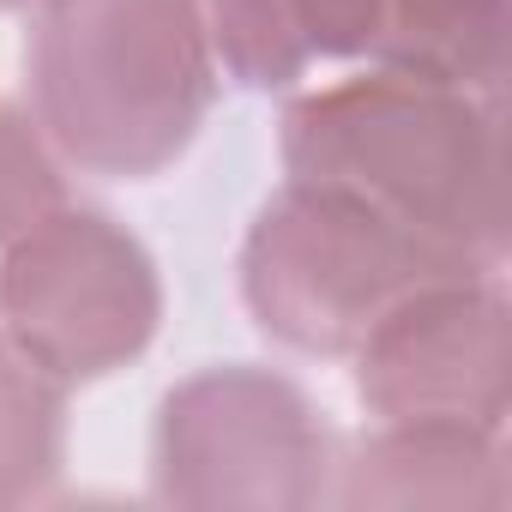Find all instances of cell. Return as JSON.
Wrapping results in <instances>:
<instances>
[{
	"instance_id": "cell-10",
	"label": "cell",
	"mask_w": 512,
	"mask_h": 512,
	"mask_svg": "<svg viewBox=\"0 0 512 512\" xmlns=\"http://www.w3.org/2000/svg\"><path fill=\"white\" fill-rule=\"evenodd\" d=\"M61 151L37 127V115L0 103V247H13L31 223H43L55 205H67Z\"/></svg>"
},
{
	"instance_id": "cell-2",
	"label": "cell",
	"mask_w": 512,
	"mask_h": 512,
	"mask_svg": "<svg viewBox=\"0 0 512 512\" xmlns=\"http://www.w3.org/2000/svg\"><path fill=\"white\" fill-rule=\"evenodd\" d=\"M25 67L37 127L97 181H157L217 103L205 0H43Z\"/></svg>"
},
{
	"instance_id": "cell-5",
	"label": "cell",
	"mask_w": 512,
	"mask_h": 512,
	"mask_svg": "<svg viewBox=\"0 0 512 512\" xmlns=\"http://www.w3.org/2000/svg\"><path fill=\"white\" fill-rule=\"evenodd\" d=\"M163 278L151 247L97 205H55L0 247V332L61 386L103 380L151 350Z\"/></svg>"
},
{
	"instance_id": "cell-4",
	"label": "cell",
	"mask_w": 512,
	"mask_h": 512,
	"mask_svg": "<svg viewBox=\"0 0 512 512\" xmlns=\"http://www.w3.org/2000/svg\"><path fill=\"white\" fill-rule=\"evenodd\" d=\"M338 434L302 380L211 362L175 380L151 422V494L193 512H308L332 500Z\"/></svg>"
},
{
	"instance_id": "cell-6",
	"label": "cell",
	"mask_w": 512,
	"mask_h": 512,
	"mask_svg": "<svg viewBox=\"0 0 512 512\" xmlns=\"http://www.w3.org/2000/svg\"><path fill=\"white\" fill-rule=\"evenodd\" d=\"M350 362L374 422H464L506 434L512 302L500 272L422 284L350 350Z\"/></svg>"
},
{
	"instance_id": "cell-1",
	"label": "cell",
	"mask_w": 512,
	"mask_h": 512,
	"mask_svg": "<svg viewBox=\"0 0 512 512\" xmlns=\"http://www.w3.org/2000/svg\"><path fill=\"white\" fill-rule=\"evenodd\" d=\"M290 181L338 187L470 266L500 272V97L368 67L302 91L278 121Z\"/></svg>"
},
{
	"instance_id": "cell-9",
	"label": "cell",
	"mask_w": 512,
	"mask_h": 512,
	"mask_svg": "<svg viewBox=\"0 0 512 512\" xmlns=\"http://www.w3.org/2000/svg\"><path fill=\"white\" fill-rule=\"evenodd\" d=\"M67 464V386L0 332V512L55 494Z\"/></svg>"
},
{
	"instance_id": "cell-11",
	"label": "cell",
	"mask_w": 512,
	"mask_h": 512,
	"mask_svg": "<svg viewBox=\"0 0 512 512\" xmlns=\"http://www.w3.org/2000/svg\"><path fill=\"white\" fill-rule=\"evenodd\" d=\"M43 0H0V13H37Z\"/></svg>"
},
{
	"instance_id": "cell-3",
	"label": "cell",
	"mask_w": 512,
	"mask_h": 512,
	"mask_svg": "<svg viewBox=\"0 0 512 512\" xmlns=\"http://www.w3.org/2000/svg\"><path fill=\"white\" fill-rule=\"evenodd\" d=\"M235 266L253 326L296 356L326 362L350 356L422 284L488 272L392 223L386 211L314 181H284L253 211Z\"/></svg>"
},
{
	"instance_id": "cell-7",
	"label": "cell",
	"mask_w": 512,
	"mask_h": 512,
	"mask_svg": "<svg viewBox=\"0 0 512 512\" xmlns=\"http://www.w3.org/2000/svg\"><path fill=\"white\" fill-rule=\"evenodd\" d=\"M506 494V434L464 422H374L332 476L350 512H506Z\"/></svg>"
},
{
	"instance_id": "cell-8",
	"label": "cell",
	"mask_w": 512,
	"mask_h": 512,
	"mask_svg": "<svg viewBox=\"0 0 512 512\" xmlns=\"http://www.w3.org/2000/svg\"><path fill=\"white\" fill-rule=\"evenodd\" d=\"M392 0H205L217 67L247 91H290L320 61L380 55Z\"/></svg>"
}]
</instances>
